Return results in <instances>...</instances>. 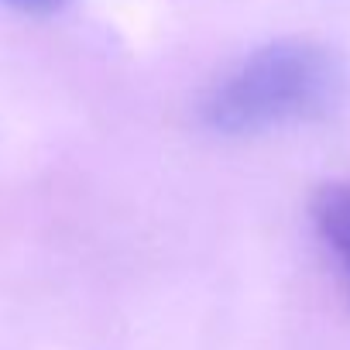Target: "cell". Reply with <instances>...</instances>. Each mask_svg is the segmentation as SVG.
Wrapping results in <instances>:
<instances>
[{
    "instance_id": "1",
    "label": "cell",
    "mask_w": 350,
    "mask_h": 350,
    "mask_svg": "<svg viewBox=\"0 0 350 350\" xmlns=\"http://www.w3.org/2000/svg\"><path fill=\"white\" fill-rule=\"evenodd\" d=\"M347 93L343 59L316 38H278L234 66L206 96L220 134H261L329 117Z\"/></svg>"
},
{
    "instance_id": "2",
    "label": "cell",
    "mask_w": 350,
    "mask_h": 350,
    "mask_svg": "<svg viewBox=\"0 0 350 350\" xmlns=\"http://www.w3.org/2000/svg\"><path fill=\"white\" fill-rule=\"evenodd\" d=\"M312 227L323 241V247L329 251L347 295H350V179H336L326 183L312 193Z\"/></svg>"
},
{
    "instance_id": "3",
    "label": "cell",
    "mask_w": 350,
    "mask_h": 350,
    "mask_svg": "<svg viewBox=\"0 0 350 350\" xmlns=\"http://www.w3.org/2000/svg\"><path fill=\"white\" fill-rule=\"evenodd\" d=\"M4 4H11L25 14H55L66 0H4Z\"/></svg>"
}]
</instances>
